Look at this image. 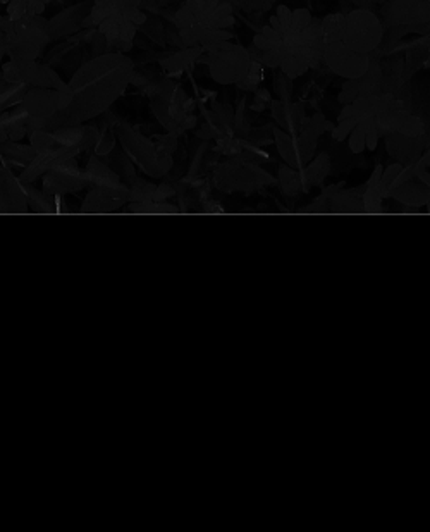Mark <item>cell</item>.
Listing matches in <instances>:
<instances>
[{
  "instance_id": "1",
  "label": "cell",
  "mask_w": 430,
  "mask_h": 532,
  "mask_svg": "<svg viewBox=\"0 0 430 532\" xmlns=\"http://www.w3.org/2000/svg\"><path fill=\"white\" fill-rule=\"evenodd\" d=\"M254 45L262 50V66L284 71L291 79L315 69L324 59L322 18L308 9H289L281 4L269 25L254 36Z\"/></svg>"
},
{
  "instance_id": "2",
  "label": "cell",
  "mask_w": 430,
  "mask_h": 532,
  "mask_svg": "<svg viewBox=\"0 0 430 532\" xmlns=\"http://www.w3.org/2000/svg\"><path fill=\"white\" fill-rule=\"evenodd\" d=\"M134 62L124 54H102L83 62L71 76V102L60 112V128L104 114L131 83Z\"/></svg>"
},
{
  "instance_id": "3",
  "label": "cell",
  "mask_w": 430,
  "mask_h": 532,
  "mask_svg": "<svg viewBox=\"0 0 430 532\" xmlns=\"http://www.w3.org/2000/svg\"><path fill=\"white\" fill-rule=\"evenodd\" d=\"M172 21L184 47H207L233 40L235 6L229 0H186Z\"/></svg>"
},
{
  "instance_id": "4",
  "label": "cell",
  "mask_w": 430,
  "mask_h": 532,
  "mask_svg": "<svg viewBox=\"0 0 430 532\" xmlns=\"http://www.w3.org/2000/svg\"><path fill=\"white\" fill-rule=\"evenodd\" d=\"M141 0H93L83 28H95L107 41V54H126L146 21Z\"/></svg>"
},
{
  "instance_id": "5",
  "label": "cell",
  "mask_w": 430,
  "mask_h": 532,
  "mask_svg": "<svg viewBox=\"0 0 430 532\" xmlns=\"http://www.w3.org/2000/svg\"><path fill=\"white\" fill-rule=\"evenodd\" d=\"M47 21L41 16H22L11 20L0 16V45L11 60H39L43 55L48 39Z\"/></svg>"
},
{
  "instance_id": "6",
  "label": "cell",
  "mask_w": 430,
  "mask_h": 532,
  "mask_svg": "<svg viewBox=\"0 0 430 532\" xmlns=\"http://www.w3.org/2000/svg\"><path fill=\"white\" fill-rule=\"evenodd\" d=\"M196 62L205 64L209 67L210 78L219 85H236L247 76L251 57L247 47L231 40H224L203 47V54Z\"/></svg>"
},
{
  "instance_id": "7",
  "label": "cell",
  "mask_w": 430,
  "mask_h": 532,
  "mask_svg": "<svg viewBox=\"0 0 430 532\" xmlns=\"http://www.w3.org/2000/svg\"><path fill=\"white\" fill-rule=\"evenodd\" d=\"M116 137L119 138L123 150L127 154V157L134 164L139 165L146 175L160 177L165 172H169V169L172 168L171 154L160 152L152 139L143 137L134 128L120 123L116 128Z\"/></svg>"
},
{
  "instance_id": "8",
  "label": "cell",
  "mask_w": 430,
  "mask_h": 532,
  "mask_svg": "<svg viewBox=\"0 0 430 532\" xmlns=\"http://www.w3.org/2000/svg\"><path fill=\"white\" fill-rule=\"evenodd\" d=\"M384 36V28L379 16L370 9H354L345 14L341 40L342 43L358 54H370L380 45Z\"/></svg>"
},
{
  "instance_id": "9",
  "label": "cell",
  "mask_w": 430,
  "mask_h": 532,
  "mask_svg": "<svg viewBox=\"0 0 430 532\" xmlns=\"http://www.w3.org/2000/svg\"><path fill=\"white\" fill-rule=\"evenodd\" d=\"M375 14L384 29L413 28V33L422 36L430 33V2L427 0H387Z\"/></svg>"
},
{
  "instance_id": "10",
  "label": "cell",
  "mask_w": 430,
  "mask_h": 532,
  "mask_svg": "<svg viewBox=\"0 0 430 532\" xmlns=\"http://www.w3.org/2000/svg\"><path fill=\"white\" fill-rule=\"evenodd\" d=\"M2 74L6 81L21 83L29 88L60 90L67 86L54 67L39 60H9L4 64Z\"/></svg>"
},
{
  "instance_id": "11",
  "label": "cell",
  "mask_w": 430,
  "mask_h": 532,
  "mask_svg": "<svg viewBox=\"0 0 430 532\" xmlns=\"http://www.w3.org/2000/svg\"><path fill=\"white\" fill-rule=\"evenodd\" d=\"M322 62L338 76L354 79L368 69L370 54H358L346 47L341 40H331L326 41Z\"/></svg>"
},
{
  "instance_id": "12",
  "label": "cell",
  "mask_w": 430,
  "mask_h": 532,
  "mask_svg": "<svg viewBox=\"0 0 430 532\" xmlns=\"http://www.w3.org/2000/svg\"><path fill=\"white\" fill-rule=\"evenodd\" d=\"M377 131L379 137H387L389 133H399L405 137L417 138L427 133V124L420 116L413 114L408 109L398 107L384 111L377 116Z\"/></svg>"
},
{
  "instance_id": "13",
  "label": "cell",
  "mask_w": 430,
  "mask_h": 532,
  "mask_svg": "<svg viewBox=\"0 0 430 532\" xmlns=\"http://www.w3.org/2000/svg\"><path fill=\"white\" fill-rule=\"evenodd\" d=\"M92 6L93 0H83V2H78L74 6L67 7V9L60 11L52 20H48L47 29L50 43L69 39L74 33H78L79 29H83V25H85L90 11H92Z\"/></svg>"
},
{
  "instance_id": "14",
  "label": "cell",
  "mask_w": 430,
  "mask_h": 532,
  "mask_svg": "<svg viewBox=\"0 0 430 532\" xmlns=\"http://www.w3.org/2000/svg\"><path fill=\"white\" fill-rule=\"evenodd\" d=\"M384 138H386V146L389 156L394 157L398 162H401L403 165L413 164V162L422 156L425 145L429 143L427 133H424L422 137L417 138L405 137V135L399 133H389Z\"/></svg>"
},
{
  "instance_id": "15",
  "label": "cell",
  "mask_w": 430,
  "mask_h": 532,
  "mask_svg": "<svg viewBox=\"0 0 430 532\" xmlns=\"http://www.w3.org/2000/svg\"><path fill=\"white\" fill-rule=\"evenodd\" d=\"M270 112L272 118L281 130L286 133L298 137L301 128V121L305 118V104L303 102H291V100H275L270 102Z\"/></svg>"
},
{
  "instance_id": "16",
  "label": "cell",
  "mask_w": 430,
  "mask_h": 532,
  "mask_svg": "<svg viewBox=\"0 0 430 532\" xmlns=\"http://www.w3.org/2000/svg\"><path fill=\"white\" fill-rule=\"evenodd\" d=\"M28 135V114L20 105L0 114V143L20 142Z\"/></svg>"
},
{
  "instance_id": "17",
  "label": "cell",
  "mask_w": 430,
  "mask_h": 532,
  "mask_svg": "<svg viewBox=\"0 0 430 532\" xmlns=\"http://www.w3.org/2000/svg\"><path fill=\"white\" fill-rule=\"evenodd\" d=\"M389 197L398 200V202L405 203V205L418 209V207L427 205V202L430 198V188L427 186V184L422 183L418 177H415V179L408 181V183H403V184H399V186L391 188Z\"/></svg>"
},
{
  "instance_id": "18",
  "label": "cell",
  "mask_w": 430,
  "mask_h": 532,
  "mask_svg": "<svg viewBox=\"0 0 430 532\" xmlns=\"http://www.w3.org/2000/svg\"><path fill=\"white\" fill-rule=\"evenodd\" d=\"M202 54L203 47H186L181 48L176 54L167 55L165 59H160L158 62H160L162 69H164L169 76H177V74H183L184 71L190 69L191 64H195Z\"/></svg>"
},
{
  "instance_id": "19",
  "label": "cell",
  "mask_w": 430,
  "mask_h": 532,
  "mask_svg": "<svg viewBox=\"0 0 430 532\" xmlns=\"http://www.w3.org/2000/svg\"><path fill=\"white\" fill-rule=\"evenodd\" d=\"M331 172V157L329 154H319L312 158L305 168L300 169L301 181H303V191L307 193L312 186H319Z\"/></svg>"
},
{
  "instance_id": "20",
  "label": "cell",
  "mask_w": 430,
  "mask_h": 532,
  "mask_svg": "<svg viewBox=\"0 0 430 532\" xmlns=\"http://www.w3.org/2000/svg\"><path fill=\"white\" fill-rule=\"evenodd\" d=\"M7 6V16L18 20L22 16H41L50 0H0Z\"/></svg>"
},
{
  "instance_id": "21",
  "label": "cell",
  "mask_w": 430,
  "mask_h": 532,
  "mask_svg": "<svg viewBox=\"0 0 430 532\" xmlns=\"http://www.w3.org/2000/svg\"><path fill=\"white\" fill-rule=\"evenodd\" d=\"M0 154L7 162L14 165H22V168H28L33 158L36 157V152L32 145H22L18 142L0 143Z\"/></svg>"
},
{
  "instance_id": "22",
  "label": "cell",
  "mask_w": 430,
  "mask_h": 532,
  "mask_svg": "<svg viewBox=\"0 0 430 532\" xmlns=\"http://www.w3.org/2000/svg\"><path fill=\"white\" fill-rule=\"evenodd\" d=\"M274 143L275 146H277V152L279 156L282 157V161H284V164H288L289 168L293 169H301L293 135L286 133V131L281 130L279 126H274Z\"/></svg>"
},
{
  "instance_id": "23",
  "label": "cell",
  "mask_w": 430,
  "mask_h": 532,
  "mask_svg": "<svg viewBox=\"0 0 430 532\" xmlns=\"http://www.w3.org/2000/svg\"><path fill=\"white\" fill-rule=\"evenodd\" d=\"M333 128H334V124L331 123V121H327L326 116L320 114V112H317V114L310 116V118H308V116H305L303 121H301V128H300V133L298 135L319 142V138L322 137L326 131H333Z\"/></svg>"
},
{
  "instance_id": "24",
  "label": "cell",
  "mask_w": 430,
  "mask_h": 532,
  "mask_svg": "<svg viewBox=\"0 0 430 532\" xmlns=\"http://www.w3.org/2000/svg\"><path fill=\"white\" fill-rule=\"evenodd\" d=\"M28 88L29 86L21 85V83H4L0 86V114L20 105L22 99H25Z\"/></svg>"
},
{
  "instance_id": "25",
  "label": "cell",
  "mask_w": 430,
  "mask_h": 532,
  "mask_svg": "<svg viewBox=\"0 0 430 532\" xmlns=\"http://www.w3.org/2000/svg\"><path fill=\"white\" fill-rule=\"evenodd\" d=\"M279 186L284 191L288 197H294V195L301 193L303 191V181H301L300 169L289 168L288 164L279 165Z\"/></svg>"
},
{
  "instance_id": "26",
  "label": "cell",
  "mask_w": 430,
  "mask_h": 532,
  "mask_svg": "<svg viewBox=\"0 0 430 532\" xmlns=\"http://www.w3.org/2000/svg\"><path fill=\"white\" fill-rule=\"evenodd\" d=\"M263 78H265V67H263L260 62H255V60H251L250 69H248L247 76L241 79V81H237L236 86L240 90H243V92L255 93L256 88L262 85Z\"/></svg>"
},
{
  "instance_id": "27",
  "label": "cell",
  "mask_w": 430,
  "mask_h": 532,
  "mask_svg": "<svg viewBox=\"0 0 430 532\" xmlns=\"http://www.w3.org/2000/svg\"><path fill=\"white\" fill-rule=\"evenodd\" d=\"M293 81L294 79L289 78L288 74L284 73V71L279 69V67H275L274 69V93L279 100H291Z\"/></svg>"
},
{
  "instance_id": "28",
  "label": "cell",
  "mask_w": 430,
  "mask_h": 532,
  "mask_svg": "<svg viewBox=\"0 0 430 532\" xmlns=\"http://www.w3.org/2000/svg\"><path fill=\"white\" fill-rule=\"evenodd\" d=\"M382 197L379 195L377 188H365L363 195H361V203H363V210L368 214L382 212Z\"/></svg>"
},
{
  "instance_id": "29",
  "label": "cell",
  "mask_w": 430,
  "mask_h": 532,
  "mask_svg": "<svg viewBox=\"0 0 430 532\" xmlns=\"http://www.w3.org/2000/svg\"><path fill=\"white\" fill-rule=\"evenodd\" d=\"M244 139H248V142L254 143L256 146L270 145V143H274V126L272 124H267L263 128L250 130V133H248V137Z\"/></svg>"
},
{
  "instance_id": "30",
  "label": "cell",
  "mask_w": 430,
  "mask_h": 532,
  "mask_svg": "<svg viewBox=\"0 0 430 532\" xmlns=\"http://www.w3.org/2000/svg\"><path fill=\"white\" fill-rule=\"evenodd\" d=\"M139 29H141V32H145L152 40L158 41L160 45H165V40H167V33H165V28L162 26V22L158 20L146 18V21L143 22L141 28Z\"/></svg>"
},
{
  "instance_id": "31",
  "label": "cell",
  "mask_w": 430,
  "mask_h": 532,
  "mask_svg": "<svg viewBox=\"0 0 430 532\" xmlns=\"http://www.w3.org/2000/svg\"><path fill=\"white\" fill-rule=\"evenodd\" d=\"M356 124H358V121L354 116H352V118H348V119L338 121V126L333 128L331 137H333V139H335V142H345V139L349 137V133L354 130Z\"/></svg>"
},
{
  "instance_id": "32",
  "label": "cell",
  "mask_w": 430,
  "mask_h": 532,
  "mask_svg": "<svg viewBox=\"0 0 430 532\" xmlns=\"http://www.w3.org/2000/svg\"><path fill=\"white\" fill-rule=\"evenodd\" d=\"M116 145V133H112L111 130H104L98 135V139L95 143V152L97 156H107Z\"/></svg>"
},
{
  "instance_id": "33",
  "label": "cell",
  "mask_w": 430,
  "mask_h": 532,
  "mask_svg": "<svg viewBox=\"0 0 430 532\" xmlns=\"http://www.w3.org/2000/svg\"><path fill=\"white\" fill-rule=\"evenodd\" d=\"M349 150H352L353 154H361L365 149H367V145H365V130L361 126H354V130L349 133Z\"/></svg>"
},
{
  "instance_id": "34",
  "label": "cell",
  "mask_w": 430,
  "mask_h": 532,
  "mask_svg": "<svg viewBox=\"0 0 430 532\" xmlns=\"http://www.w3.org/2000/svg\"><path fill=\"white\" fill-rule=\"evenodd\" d=\"M254 100L270 105V102H272V95H270V92L267 88H263V86H258V88H256V92H255Z\"/></svg>"
},
{
  "instance_id": "35",
  "label": "cell",
  "mask_w": 430,
  "mask_h": 532,
  "mask_svg": "<svg viewBox=\"0 0 430 532\" xmlns=\"http://www.w3.org/2000/svg\"><path fill=\"white\" fill-rule=\"evenodd\" d=\"M382 171H384L382 165H377V168L373 169L370 179L367 181V186L368 188H377V184H379V181H380V176H382Z\"/></svg>"
},
{
  "instance_id": "36",
  "label": "cell",
  "mask_w": 430,
  "mask_h": 532,
  "mask_svg": "<svg viewBox=\"0 0 430 532\" xmlns=\"http://www.w3.org/2000/svg\"><path fill=\"white\" fill-rule=\"evenodd\" d=\"M164 4H167V0H141L143 9H145V7H148V9H152V7H160L164 6Z\"/></svg>"
},
{
  "instance_id": "37",
  "label": "cell",
  "mask_w": 430,
  "mask_h": 532,
  "mask_svg": "<svg viewBox=\"0 0 430 532\" xmlns=\"http://www.w3.org/2000/svg\"><path fill=\"white\" fill-rule=\"evenodd\" d=\"M353 2H358V4H361V6H363L365 7V9H367V7L368 6H370V4H377V6H382V4L384 2H387V0H353Z\"/></svg>"
},
{
  "instance_id": "38",
  "label": "cell",
  "mask_w": 430,
  "mask_h": 532,
  "mask_svg": "<svg viewBox=\"0 0 430 532\" xmlns=\"http://www.w3.org/2000/svg\"><path fill=\"white\" fill-rule=\"evenodd\" d=\"M420 40H422V41H424V43H425V45H427V50H429V59H427V60H425L424 67H427V69H430V33H429V35L422 36V39H420Z\"/></svg>"
},
{
  "instance_id": "39",
  "label": "cell",
  "mask_w": 430,
  "mask_h": 532,
  "mask_svg": "<svg viewBox=\"0 0 430 532\" xmlns=\"http://www.w3.org/2000/svg\"><path fill=\"white\" fill-rule=\"evenodd\" d=\"M418 179H420L424 184H427V186L430 188V172H427V171L422 172V175L418 176Z\"/></svg>"
},
{
  "instance_id": "40",
  "label": "cell",
  "mask_w": 430,
  "mask_h": 532,
  "mask_svg": "<svg viewBox=\"0 0 430 532\" xmlns=\"http://www.w3.org/2000/svg\"><path fill=\"white\" fill-rule=\"evenodd\" d=\"M4 83H6V79H4V74H2V71H0V86H2V85H4Z\"/></svg>"
},
{
  "instance_id": "41",
  "label": "cell",
  "mask_w": 430,
  "mask_h": 532,
  "mask_svg": "<svg viewBox=\"0 0 430 532\" xmlns=\"http://www.w3.org/2000/svg\"><path fill=\"white\" fill-rule=\"evenodd\" d=\"M427 2H430V0H427Z\"/></svg>"
}]
</instances>
